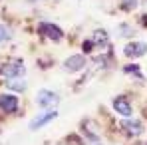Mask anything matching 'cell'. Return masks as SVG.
I'll use <instances>...</instances> for the list:
<instances>
[{
    "label": "cell",
    "instance_id": "cell-16",
    "mask_svg": "<svg viewBox=\"0 0 147 145\" xmlns=\"http://www.w3.org/2000/svg\"><path fill=\"white\" fill-rule=\"evenodd\" d=\"M145 2H147V0H145Z\"/></svg>",
    "mask_w": 147,
    "mask_h": 145
},
{
    "label": "cell",
    "instance_id": "cell-6",
    "mask_svg": "<svg viewBox=\"0 0 147 145\" xmlns=\"http://www.w3.org/2000/svg\"><path fill=\"white\" fill-rule=\"evenodd\" d=\"M18 109V97L10 96V94H2L0 96V111L4 113H12Z\"/></svg>",
    "mask_w": 147,
    "mask_h": 145
},
{
    "label": "cell",
    "instance_id": "cell-2",
    "mask_svg": "<svg viewBox=\"0 0 147 145\" xmlns=\"http://www.w3.org/2000/svg\"><path fill=\"white\" fill-rule=\"evenodd\" d=\"M40 34L50 38V40H62L64 38V32L56 24H52V22H42L40 24Z\"/></svg>",
    "mask_w": 147,
    "mask_h": 145
},
{
    "label": "cell",
    "instance_id": "cell-15",
    "mask_svg": "<svg viewBox=\"0 0 147 145\" xmlns=\"http://www.w3.org/2000/svg\"><path fill=\"white\" fill-rule=\"evenodd\" d=\"M28 2H36V0H28Z\"/></svg>",
    "mask_w": 147,
    "mask_h": 145
},
{
    "label": "cell",
    "instance_id": "cell-10",
    "mask_svg": "<svg viewBox=\"0 0 147 145\" xmlns=\"http://www.w3.org/2000/svg\"><path fill=\"white\" fill-rule=\"evenodd\" d=\"M8 88H10V90H14V92H24V90H26V82L12 78V80L8 82Z\"/></svg>",
    "mask_w": 147,
    "mask_h": 145
},
{
    "label": "cell",
    "instance_id": "cell-8",
    "mask_svg": "<svg viewBox=\"0 0 147 145\" xmlns=\"http://www.w3.org/2000/svg\"><path fill=\"white\" fill-rule=\"evenodd\" d=\"M121 127L129 135H141V133H143V123L139 119H123Z\"/></svg>",
    "mask_w": 147,
    "mask_h": 145
},
{
    "label": "cell",
    "instance_id": "cell-1",
    "mask_svg": "<svg viewBox=\"0 0 147 145\" xmlns=\"http://www.w3.org/2000/svg\"><path fill=\"white\" fill-rule=\"evenodd\" d=\"M24 72H26L24 64H22L20 60H12V62H8V64H4V66L0 68V74L6 76L8 80H12V78H20Z\"/></svg>",
    "mask_w": 147,
    "mask_h": 145
},
{
    "label": "cell",
    "instance_id": "cell-14",
    "mask_svg": "<svg viewBox=\"0 0 147 145\" xmlns=\"http://www.w3.org/2000/svg\"><path fill=\"white\" fill-rule=\"evenodd\" d=\"M123 4H125V8H127V10H131V8H135V6H137V0H123Z\"/></svg>",
    "mask_w": 147,
    "mask_h": 145
},
{
    "label": "cell",
    "instance_id": "cell-7",
    "mask_svg": "<svg viewBox=\"0 0 147 145\" xmlns=\"http://www.w3.org/2000/svg\"><path fill=\"white\" fill-rule=\"evenodd\" d=\"M58 117V111H48V113H44V115H38L36 119L30 121V129L34 131V129H40V127H44L46 123H50V121H54Z\"/></svg>",
    "mask_w": 147,
    "mask_h": 145
},
{
    "label": "cell",
    "instance_id": "cell-4",
    "mask_svg": "<svg viewBox=\"0 0 147 145\" xmlns=\"http://www.w3.org/2000/svg\"><path fill=\"white\" fill-rule=\"evenodd\" d=\"M145 52H147L145 42H129V44H125V48H123V54H125L127 58H139V56H143Z\"/></svg>",
    "mask_w": 147,
    "mask_h": 145
},
{
    "label": "cell",
    "instance_id": "cell-3",
    "mask_svg": "<svg viewBox=\"0 0 147 145\" xmlns=\"http://www.w3.org/2000/svg\"><path fill=\"white\" fill-rule=\"evenodd\" d=\"M36 101H38L42 107H52V105H56V103L60 101V97H58V94H54V92H50V90H40L38 96H36Z\"/></svg>",
    "mask_w": 147,
    "mask_h": 145
},
{
    "label": "cell",
    "instance_id": "cell-11",
    "mask_svg": "<svg viewBox=\"0 0 147 145\" xmlns=\"http://www.w3.org/2000/svg\"><path fill=\"white\" fill-rule=\"evenodd\" d=\"M123 72L127 76H135V78H141V72H139V66H125Z\"/></svg>",
    "mask_w": 147,
    "mask_h": 145
},
{
    "label": "cell",
    "instance_id": "cell-5",
    "mask_svg": "<svg viewBox=\"0 0 147 145\" xmlns=\"http://www.w3.org/2000/svg\"><path fill=\"white\" fill-rule=\"evenodd\" d=\"M84 66H86V58L82 54H74V56H70L64 62V70L66 72H80Z\"/></svg>",
    "mask_w": 147,
    "mask_h": 145
},
{
    "label": "cell",
    "instance_id": "cell-13",
    "mask_svg": "<svg viewBox=\"0 0 147 145\" xmlns=\"http://www.w3.org/2000/svg\"><path fill=\"white\" fill-rule=\"evenodd\" d=\"M96 42H99V44H103L105 40H107V32H103V30H96Z\"/></svg>",
    "mask_w": 147,
    "mask_h": 145
},
{
    "label": "cell",
    "instance_id": "cell-9",
    "mask_svg": "<svg viewBox=\"0 0 147 145\" xmlns=\"http://www.w3.org/2000/svg\"><path fill=\"white\" fill-rule=\"evenodd\" d=\"M113 109H115L117 113H121L123 117H129V115H131V105H129L127 99H123V97H115V99H113Z\"/></svg>",
    "mask_w": 147,
    "mask_h": 145
},
{
    "label": "cell",
    "instance_id": "cell-12",
    "mask_svg": "<svg viewBox=\"0 0 147 145\" xmlns=\"http://www.w3.org/2000/svg\"><path fill=\"white\" fill-rule=\"evenodd\" d=\"M10 36H12V34H10V30H8V28H6L4 24H0V42H6V40H10Z\"/></svg>",
    "mask_w": 147,
    "mask_h": 145
}]
</instances>
